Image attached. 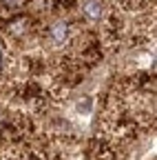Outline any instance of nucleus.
Returning <instances> with one entry per match:
<instances>
[{"label": "nucleus", "instance_id": "1", "mask_svg": "<svg viewBox=\"0 0 157 160\" xmlns=\"http://www.w3.org/2000/svg\"><path fill=\"white\" fill-rule=\"evenodd\" d=\"M49 38L53 45H67L69 38H71V25L64 22V20H58V22L51 25L49 29Z\"/></svg>", "mask_w": 157, "mask_h": 160}, {"label": "nucleus", "instance_id": "2", "mask_svg": "<svg viewBox=\"0 0 157 160\" xmlns=\"http://www.w3.org/2000/svg\"><path fill=\"white\" fill-rule=\"evenodd\" d=\"M84 18L89 20H100L102 13H104V5H102V0H82V5H80Z\"/></svg>", "mask_w": 157, "mask_h": 160}, {"label": "nucleus", "instance_id": "4", "mask_svg": "<svg viewBox=\"0 0 157 160\" xmlns=\"http://www.w3.org/2000/svg\"><path fill=\"white\" fill-rule=\"evenodd\" d=\"M2 65H5V51H2V47H0V69H2Z\"/></svg>", "mask_w": 157, "mask_h": 160}, {"label": "nucleus", "instance_id": "3", "mask_svg": "<svg viewBox=\"0 0 157 160\" xmlns=\"http://www.w3.org/2000/svg\"><path fill=\"white\" fill-rule=\"evenodd\" d=\"M0 2H2L5 7H9V9H20L27 0H0Z\"/></svg>", "mask_w": 157, "mask_h": 160}]
</instances>
